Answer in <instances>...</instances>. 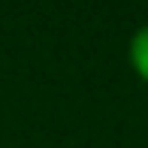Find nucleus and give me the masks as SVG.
<instances>
[{"instance_id":"1","label":"nucleus","mask_w":148,"mask_h":148,"mask_svg":"<svg viewBox=\"0 0 148 148\" xmlns=\"http://www.w3.org/2000/svg\"><path fill=\"white\" fill-rule=\"evenodd\" d=\"M130 64L139 73V79L148 82V24L139 27L133 33V39H130Z\"/></svg>"}]
</instances>
